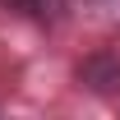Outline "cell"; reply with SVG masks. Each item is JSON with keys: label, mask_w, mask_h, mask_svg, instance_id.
I'll use <instances>...</instances> for the list:
<instances>
[{"label": "cell", "mask_w": 120, "mask_h": 120, "mask_svg": "<svg viewBox=\"0 0 120 120\" xmlns=\"http://www.w3.org/2000/svg\"><path fill=\"white\" fill-rule=\"evenodd\" d=\"M79 83L97 97H111L120 92V56L116 51H92L83 65H79Z\"/></svg>", "instance_id": "obj_1"}, {"label": "cell", "mask_w": 120, "mask_h": 120, "mask_svg": "<svg viewBox=\"0 0 120 120\" xmlns=\"http://www.w3.org/2000/svg\"><path fill=\"white\" fill-rule=\"evenodd\" d=\"M5 5H14L19 14L37 19V23H60L69 14V0H5Z\"/></svg>", "instance_id": "obj_2"}]
</instances>
